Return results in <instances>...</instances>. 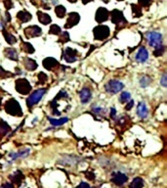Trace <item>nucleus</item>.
Listing matches in <instances>:
<instances>
[{"label":"nucleus","instance_id":"obj_1","mask_svg":"<svg viewBox=\"0 0 167 188\" xmlns=\"http://www.w3.org/2000/svg\"><path fill=\"white\" fill-rule=\"evenodd\" d=\"M5 112L8 115L15 116V117H22L23 116V111L19 102L15 99H10L4 105Z\"/></svg>","mask_w":167,"mask_h":188},{"label":"nucleus","instance_id":"obj_2","mask_svg":"<svg viewBox=\"0 0 167 188\" xmlns=\"http://www.w3.org/2000/svg\"><path fill=\"white\" fill-rule=\"evenodd\" d=\"M16 85V90L22 94V95H27L30 91H32V85L28 83L27 78H18L15 83Z\"/></svg>","mask_w":167,"mask_h":188},{"label":"nucleus","instance_id":"obj_3","mask_svg":"<svg viewBox=\"0 0 167 188\" xmlns=\"http://www.w3.org/2000/svg\"><path fill=\"white\" fill-rule=\"evenodd\" d=\"M147 39L152 47L157 48L162 45V35L157 31H150L147 34Z\"/></svg>","mask_w":167,"mask_h":188},{"label":"nucleus","instance_id":"obj_4","mask_svg":"<svg viewBox=\"0 0 167 188\" xmlns=\"http://www.w3.org/2000/svg\"><path fill=\"white\" fill-rule=\"evenodd\" d=\"M46 88H41V89H37L34 92H32V94H30V96L28 98L27 100V106L28 108H32V106L36 105L40 101V99L44 96V94L46 93Z\"/></svg>","mask_w":167,"mask_h":188},{"label":"nucleus","instance_id":"obj_5","mask_svg":"<svg viewBox=\"0 0 167 188\" xmlns=\"http://www.w3.org/2000/svg\"><path fill=\"white\" fill-rule=\"evenodd\" d=\"M123 86L124 85H123V83H120L119 80L111 79L105 85V89H106V91L109 92V94H116L122 90Z\"/></svg>","mask_w":167,"mask_h":188},{"label":"nucleus","instance_id":"obj_6","mask_svg":"<svg viewBox=\"0 0 167 188\" xmlns=\"http://www.w3.org/2000/svg\"><path fill=\"white\" fill-rule=\"evenodd\" d=\"M110 30L108 26H98L94 29V37L98 40H104L109 36Z\"/></svg>","mask_w":167,"mask_h":188},{"label":"nucleus","instance_id":"obj_7","mask_svg":"<svg viewBox=\"0 0 167 188\" xmlns=\"http://www.w3.org/2000/svg\"><path fill=\"white\" fill-rule=\"evenodd\" d=\"M64 60L66 63H73L77 60V51L71 47H66L64 51Z\"/></svg>","mask_w":167,"mask_h":188},{"label":"nucleus","instance_id":"obj_8","mask_svg":"<svg viewBox=\"0 0 167 188\" xmlns=\"http://www.w3.org/2000/svg\"><path fill=\"white\" fill-rule=\"evenodd\" d=\"M128 180V177L127 175L122 173L120 172H113V175H111V181L116 184L117 186H121L124 184L126 181Z\"/></svg>","mask_w":167,"mask_h":188},{"label":"nucleus","instance_id":"obj_9","mask_svg":"<svg viewBox=\"0 0 167 188\" xmlns=\"http://www.w3.org/2000/svg\"><path fill=\"white\" fill-rule=\"evenodd\" d=\"M111 22L115 24L116 26H118L120 24H122V25L126 24V20H125L124 16H123V13L118 10H113L111 12Z\"/></svg>","mask_w":167,"mask_h":188},{"label":"nucleus","instance_id":"obj_10","mask_svg":"<svg viewBox=\"0 0 167 188\" xmlns=\"http://www.w3.org/2000/svg\"><path fill=\"white\" fill-rule=\"evenodd\" d=\"M41 34H42L41 29L37 26H30L27 29H24V35H26L28 38L39 36L41 35Z\"/></svg>","mask_w":167,"mask_h":188},{"label":"nucleus","instance_id":"obj_11","mask_svg":"<svg viewBox=\"0 0 167 188\" xmlns=\"http://www.w3.org/2000/svg\"><path fill=\"white\" fill-rule=\"evenodd\" d=\"M80 20V16L78 13H75V12H72L69 15V19H67V21L65 25V28L66 29H71L72 28L73 26H76L78 24Z\"/></svg>","mask_w":167,"mask_h":188},{"label":"nucleus","instance_id":"obj_12","mask_svg":"<svg viewBox=\"0 0 167 188\" xmlns=\"http://www.w3.org/2000/svg\"><path fill=\"white\" fill-rule=\"evenodd\" d=\"M109 11L106 8L100 7L96 12V17H95L96 21L98 23H100V24L105 22V21H107L109 19Z\"/></svg>","mask_w":167,"mask_h":188},{"label":"nucleus","instance_id":"obj_13","mask_svg":"<svg viewBox=\"0 0 167 188\" xmlns=\"http://www.w3.org/2000/svg\"><path fill=\"white\" fill-rule=\"evenodd\" d=\"M79 96H80V101H81V103L86 104L90 101V99L92 97V92L88 87H84V88H82V90L80 91Z\"/></svg>","mask_w":167,"mask_h":188},{"label":"nucleus","instance_id":"obj_14","mask_svg":"<svg viewBox=\"0 0 167 188\" xmlns=\"http://www.w3.org/2000/svg\"><path fill=\"white\" fill-rule=\"evenodd\" d=\"M148 59V52L145 47H141L136 55V60L140 63H145Z\"/></svg>","mask_w":167,"mask_h":188},{"label":"nucleus","instance_id":"obj_15","mask_svg":"<svg viewBox=\"0 0 167 188\" xmlns=\"http://www.w3.org/2000/svg\"><path fill=\"white\" fill-rule=\"evenodd\" d=\"M59 65L58 61L54 59V58H51V57H48L46 59L43 60V66H44L45 69L47 70H52L55 67H57Z\"/></svg>","mask_w":167,"mask_h":188},{"label":"nucleus","instance_id":"obj_16","mask_svg":"<svg viewBox=\"0 0 167 188\" xmlns=\"http://www.w3.org/2000/svg\"><path fill=\"white\" fill-rule=\"evenodd\" d=\"M24 67H26V69L28 71H34L37 69V67H38V65H37V63L30 59V58H26L24 60Z\"/></svg>","mask_w":167,"mask_h":188},{"label":"nucleus","instance_id":"obj_17","mask_svg":"<svg viewBox=\"0 0 167 188\" xmlns=\"http://www.w3.org/2000/svg\"><path fill=\"white\" fill-rule=\"evenodd\" d=\"M137 114L139 115L140 118L145 119L148 116V108L144 102H140L137 108Z\"/></svg>","mask_w":167,"mask_h":188},{"label":"nucleus","instance_id":"obj_18","mask_svg":"<svg viewBox=\"0 0 167 188\" xmlns=\"http://www.w3.org/2000/svg\"><path fill=\"white\" fill-rule=\"evenodd\" d=\"M10 130H11V128L8 125V123L0 119V137L7 135V133L10 132Z\"/></svg>","mask_w":167,"mask_h":188},{"label":"nucleus","instance_id":"obj_19","mask_svg":"<svg viewBox=\"0 0 167 188\" xmlns=\"http://www.w3.org/2000/svg\"><path fill=\"white\" fill-rule=\"evenodd\" d=\"M4 53L5 56L10 60H13V61H17L18 60V53L14 48H6L4 50Z\"/></svg>","mask_w":167,"mask_h":188},{"label":"nucleus","instance_id":"obj_20","mask_svg":"<svg viewBox=\"0 0 167 188\" xmlns=\"http://www.w3.org/2000/svg\"><path fill=\"white\" fill-rule=\"evenodd\" d=\"M37 16H38V20L40 23H42L43 25H49L51 24L52 22V19L51 17L49 16L48 14H45V13H42V12H37Z\"/></svg>","mask_w":167,"mask_h":188},{"label":"nucleus","instance_id":"obj_21","mask_svg":"<svg viewBox=\"0 0 167 188\" xmlns=\"http://www.w3.org/2000/svg\"><path fill=\"white\" fill-rule=\"evenodd\" d=\"M29 154V149H24L23 151H20L18 153H12L10 154V157L12 158V160L15 161L17 159H20V158H26L27 156H28Z\"/></svg>","mask_w":167,"mask_h":188},{"label":"nucleus","instance_id":"obj_22","mask_svg":"<svg viewBox=\"0 0 167 188\" xmlns=\"http://www.w3.org/2000/svg\"><path fill=\"white\" fill-rule=\"evenodd\" d=\"M23 178H24V174L22 173L21 171H17L13 174L10 175V179L13 181V182L17 183V184H20L22 182Z\"/></svg>","mask_w":167,"mask_h":188},{"label":"nucleus","instance_id":"obj_23","mask_svg":"<svg viewBox=\"0 0 167 188\" xmlns=\"http://www.w3.org/2000/svg\"><path fill=\"white\" fill-rule=\"evenodd\" d=\"M17 18L21 22L26 23V22H28L30 19H32V15H30L28 12H27V11H21V12H19V13H18Z\"/></svg>","mask_w":167,"mask_h":188},{"label":"nucleus","instance_id":"obj_24","mask_svg":"<svg viewBox=\"0 0 167 188\" xmlns=\"http://www.w3.org/2000/svg\"><path fill=\"white\" fill-rule=\"evenodd\" d=\"M48 120H49V122L52 123V125H54V127H61V125H63L65 123H66L67 121H69V119H67V118H62V119H59V120H56V119L49 118Z\"/></svg>","mask_w":167,"mask_h":188},{"label":"nucleus","instance_id":"obj_25","mask_svg":"<svg viewBox=\"0 0 167 188\" xmlns=\"http://www.w3.org/2000/svg\"><path fill=\"white\" fill-rule=\"evenodd\" d=\"M143 186H144V180L141 177H136L133 179L129 188H143Z\"/></svg>","mask_w":167,"mask_h":188},{"label":"nucleus","instance_id":"obj_26","mask_svg":"<svg viewBox=\"0 0 167 188\" xmlns=\"http://www.w3.org/2000/svg\"><path fill=\"white\" fill-rule=\"evenodd\" d=\"M2 34H3V35H4V37H5L6 41H7V43H9V44L13 45V44H15V43L17 42L16 37H15L14 35H12L11 34L7 33L6 30H3Z\"/></svg>","mask_w":167,"mask_h":188},{"label":"nucleus","instance_id":"obj_27","mask_svg":"<svg viewBox=\"0 0 167 188\" xmlns=\"http://www.w3.org/2000/svg\"><path fill=\"white\" fill-rule=\"evenodd\" d=\"M22 49L24 50V52L29 53V54H32V53L34 52V48L32 47V45L30 44V43H27V42H23Z\"/></svg>","mask_w":167,"mask_h":188},{"label":"nucleus","instance_id":"obj_28","mask_svg":"<svg viewBox=\"0 0 167 188\" xmlns=\"http://www.w3.org/2000/svg\"><path fill=\"white\" fill-rule=\"evenodd\" d=\"M55 12H56V14H57V16L59 17V18H64L65 17V15H66V8L64 7V6H62V5H59V6H57L56 7V10H55Z\"/></svg>","mask_w":167,"mask_h":188},{"label":"nucleus","instance_id":"obj_29","mask_svg":"<svg viewBox=\"0 0 167 188\" xmlns=\"http://www.w3.org/2000/svg\"><path fill=\"white\" fill-rule=\"evenodd\" d=\"M130 98H131V95H130L129 92H122L120 94V97H119V101L121 103H127Z\"/></svg>","mask_w":167,"mask_h":188},{"label":"nucleus","instance_id":"obj_30","mask_svg":"<svg viewBox=\"0 0 167 188\" xmlns=\"http://www.w3.org/2000/svg\"><path fill=\"white\" fill-rule=\"evenodd\" d=\"M49 34H56L58 35L61 34V29L59 26H57V25H52V26L50 27V29H49Z\"/></svg>","mask_w":167,"mask_h":188},{"label":"nucleus","instance_id":"obj_31","mask_svg":"<svg viewBox=\"0 0 167 188\" xmlns=\"http://www.w3.org/2000/svg\"><path fill=\"white\" fill-rule=\"evenodd\" d=\"M151 83H152V78H150L148 77H143L140 79V84L142 87H147Z\"/></svg>","mask_w":167,"mask_h":188},{"label":"nucleus","instance_id":"obj_32","mask_svg":"<svg viewBox=\"0 0 167 188\" xmlns=\"http://www.w3.org/2000/svg\"><path fill=\"white\" fill-rule=\"evenodd\" d=\"M12 76H13V74L5 71L3 68L0 67V78H7L9 77H12Z\"/></svg>","mask_w":167,"mask_h":188},{"label":"nucleus","instance_id":"obj_33","mask_svg":"<svg viewBox=\"0 0 167 188\" xmlns=\"http://www.w3.org/2000/svg\"><path fill=\"white\" fill-rule=\"evenodd\" d=\"M164 51H165V48H164L163 45H161V46H159L157 48H154L153 55L156 56V57H157V56H161V55H163Z\"/></svg>","mask_w":167,"mask_h":188},{"label":"nucleus","instance_id":"obj_34","mask_svg":"<svg viewBox=\"0 0 167 188\" xmlns=\"http://www.w3.org/2000/svg\"><path fill=\"white\" fill-rule=\"evenodd\" d=\"M48 79V77L44 73H39L38 74V83L40 84H44Z\"/></svg>","mask_w":167,"mask_h":188},{"label":"nucleus","instance_id":"obj_35","mask_svg":"<svg viewBox=\"0 0 167 188\" xmlns=\"http://www.w3.org/2000/svg\"><path fill=\"white\" fill-rule=\"evenodd\" d=\"M92 112L95 113L96 115H106L107 110L104 108H100V107H95L92 109Z\"/></svg>","mask_w":167,"mask_h":188},{"label":"nucleus","instance_id":"obj_36","mask_svg":"<svg viewBox=\"0 0 167 188\" xmlns=\"http://www.w3.org/2000/svg\"><path fill=\"white\" fill-rule=\"evenodd\" d=\"M132 10H133L134 17H141V16H142L141 8H139L138 6H136V5H134V4H132Z\"/></svg>","mask_w":167,"mask_h":188},{"label":"nucleus","instance_id":"obj_37","mask_svg":"<svg viewBox=\"0 0 167 188\" xmlns=\"http://www.w3.org/2000/svg\"><path fill=\"white\" fill-rule=\"evenodd\" d=\"M70 40V35H69V34L66 33V31H64L63 34H62V35H61V37H60V42H62V43H65V42H66V41H69Z\"/></svg>","mask_w":167,"mask_h":188},{"label":"nucleus","instance_id":"obj_38","mask_svg":"<svg viewBox=\"0 0 167 188\" xmlns=\"http://www.w3.org/2000/svg\"><path fill=\"white\" fill-rule=\"evenodd\" d=\"M138 2L142 6H148L152 2V0H138Z\"/></svg>","mask_w":167,"mask_h":188},{"label":"nucleus","instance_id":"obj_39","mask_svg":"<svg viewBox=\"0 0 167 188\" xmlns=\"http://www.w3.org/2000/svg\"><path fill=\"white\" fill-rule=\"evenodd\" d=\"M166 80H167V74H163V76H162V78H161V80H160V83H161V84H162L164 87L167 86Z\"/></svg>","mask_w":167,"mask_h":188},{"label":"nucleus","instance_id":"obj_40","mask_svg":"<svg viewBox=\"0 0 167 188\" xmlns=\"http://www.w3.org/2000/svg\"><path fill=\"white\" fill-rule=\"evenodd\" d=\"M4 5H5V7L7 9H11V7H12L11 0H4Z\"/></svg>","mask_w":167,"mask_h":188},{"label":"nucleus","instance_id":"obj_41","mask_svg":"<svg viewBox=\"0 0 167 188\" xmlns=\"http://www.w3.org/2000/svg\"><path fill=\"white\" fill-rule=\"evenodd\" d=\"M133 106H134V101L133 100H129L128 104L126 105V110H131Z\"/></svg>","mask_w":167,"mask_h":188},{"label":"nucleus","instance_id":"obj_42","mask_svg":"<svg viewBox=\"0 0 167 188\" xmlns=\"http://www.w3.org/2000/svg\"><path fill=\"white\" fill-rule=\"evenodd\" d=\"M76 188H91V187H90V185H89L88 183H86V182H81V183H80Z\"/></svg>","mask_w":167,"mask_h":188},{"label":"nucleus","instance_id":"obj_43","mask_svg":"<svg viewBox=\"0 0 167 188\" xmlns=\"http://www.w3.org/2000/svg\"><path fill=\"white\" fill-rule=\"evenodd\" d=\"M110 110H111V111H110V117L113 118V120H115V117H116V111H115L114 108H111Z\"/></svg>","mask_w":167,"mask_h":188},{"label":"nucleus","instance_id":"obj_44","mask_svg":"<svg viewBox=\"0 0 167 188\" xmlns=\"http://www.w3.org/2000/svg\"><path fill=\"white\" fill-rule=\"evenodd\" d=\"M1 188H14V186H13V184H12V183L7 182V183H4Z\"/></svg>","mask_w":167,"mask_h":188},{"label":"nucleus","instance_id":"obj_45","mask_svg":"<svg viewBox=\"0 0 167 188\" xmlns=\"http://www.w3.org/2000/svg\"><path fill=\"white\" fill-rule=\"evenodd\" d=\"M86 177H87V178H89V179H94V178H95L94 174H92V173L87 174V175H86Z\"/></svg>","mask_w":167,"mask_h":188},{"label":"nucleus","instance_id":"obj_46","mask_svg":"<svg viewBox=\"0 0 167 188\" xmlns=\"http://www.w3.org/2000/svg\"><path fill=\"white\" fill-rule=\"evenodd\" d=\"M89 1H92V0H83V3H84V4H86L87 2H89Z\"/></svg>","mask_w":167,"mask_h":188},{"label":"nucleus","instance_id":"obj_47","mask_svg":"<svg viewBox=\"0 0 167 188\" xmlns=\"http://www.w3.org/2000/svg\"><path fill=\"white\" fill-rule=\"evenodd\" d=\"M69 1H70V2H71V3H73V2H76L77 0H69Z\"/></svg>","mask_w":167,"mask_h":188},{"label":"nucleus","instance_id":"obj_48","mask_svg":"<svg viewBox=\"0 0 167 188\" xmlns=\"http://www.w3.org/2000/svg\"><path fill=\"white\" fill-rule=\"evenodd\" d=\"M1 105H2V103H1V97H0V108H1Z\"/></svg>","mask_w":167,"mask_h":188},{"label":"nucleus","instance_id":"obj_49","mask_svg":"<svg viewBox=\"0 0 167 188\" xmlns=\"http://www.w3.org/2000/svg\"><path fill=\"white\" fill-rule=\"evenodd\" d=\"M118 1H122V0H118Z\"/></svg>","mask_w":167,"mask_h":188}]
</instances>
